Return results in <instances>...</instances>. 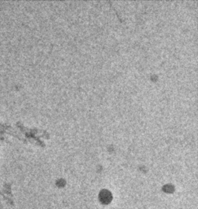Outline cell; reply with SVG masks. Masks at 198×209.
<instances>
[{
    "instance_id": "6da1fadb",
    "label": "cell",
    "mask_w": 198,
    "mask_h": 209,
    "mask_svg": "<svg viewBox=\"0 0 198 209\" xmlns=\"http://www.w3.org/2000/svg\"><path fill=\"white\" fill-rule=\"evenodd\" d=\"M112 194L110 193L109 191L107 190H104L101 191L100 194H99V198H100V201L104 204H107L109 203L111 201H112Z\"/></svg>"
}]
</instances>
